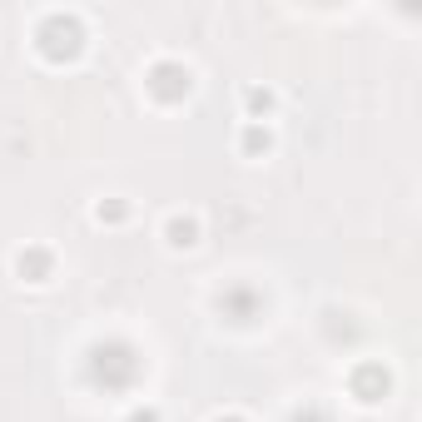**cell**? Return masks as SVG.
I'll return each mask as SVG.
<instances>
[{
  "label": "cell",
  "instance_id": "2",
  "mask_svg": "<svg viewBox=\"0 0 422 422\" xmlns=\"http://www.w3.org/2000/svg\"><path fill=\"white\" fill-rule=\"evenodd\" d=\"M248 149H269V129H248Z\"/></svg>",
  "mask_w": 422,
  "mask_h": 422
},
{
  "label": "cell",
  "instance_id": "1",
  "mask_svg": "<svg viewBox=\"0 0 422 422\" xmlns=\"http://www.w3.org/2000/svg\"><path fill=\"white\" fill-rule=\"evenodd\" d=\"M169 244H174V248L199 244V224H194V219H169Z\"/></svg>",
  "mask_w": 422,
  "mask_h": 422
}]
</instances>
